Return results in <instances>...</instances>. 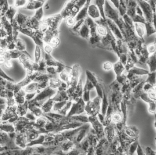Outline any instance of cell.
I'll return each instance as SVG.
<instances>
[{
  "label": "cell",
  "instance_id": "46",
  "mask_svg": "<svg viewBox=\"0 0 156 155\" xmlns=\"http://www.w3.org/2000/svg\"><path fill=\"white\" fill-rule=\"evenodd\" d=\"M37 93V92H35L33 93H26L25 97L27 101L30 102L33 100Z\"/></svg>",
  "mask_w": 156,
  "mask_h": 155
},
{
  "label": "cell",
  "instance_id": "23",
  "mask_svg": "<svg viewBox=\"0 0 156 155\" xmlns=\"http://www.w3.org/2000/svg\"><path fill=\"white\" fill-rule=\"evenodd\" d=\"M147 64L149 66L150 72H156V55L155 54H153L149 57Z\"/></svg>",
  "mask_w": 156,
  "mask_h": 155
},
{
  "label": "cell",
  "instance_id": "1",
  "mask_svg": "<svg viewBox=\"0 0 156 155\" xmlns=\"http://www.w3.org/2000/svg\"><path fill=\"white\" fill-rule=\"evenodd\" d=\"M57 90L51 89L49 86L42 90L38 92L33 102L38 106L41 107L48 99H51L57 92Z\"/></svg>",
  "mask_w": 156,
  "mask_h": 155
},
{
  "label": "cell",
  "instance_id": "18",
  "mask_svg": "<svg viewBox=\"0 0 156 155\" xmlns=\"http://www.w3.org/2000/svg\"><path fill=\"white\" fill-rule=\"evenodd\" d=\"M78 33L82 37L85 39H89L90 37V30L87 24L84 22L78 31Z\"/></svg>",
  "mask_w": 156,
  "mask_h": 155
},
{
  "label": "cell",
  "instance_id": "44",
  "mask_svg": "<svg viewBox=\"0 0 156 155\" xmlns=\"http://www.w3.org/2000/svg\"><path fill=\"white\" fill-rule=\"evenodd\" d=\"M66 24L69 26L73 27L75 25L76 23V21L75 18L72 16H69L66 18Z\"/></svg>",
  "mask_w": 156,
  "mask_h": 155
},
{
  "label": "cell",
  "instance_id": "45",
  "mask_svg": "<svg viewBox=\"0 0 156 155\" xmlns=\"http://www.w3.org/2000/svg\"><path fill=\"white\" fill-rule=\"evenodd\" d=\"M113 65L110 62H105L103 65V69L106 71L111 70L113 69Z\"/></svg>",
  "mask_w": 156,
  "mask_h": 155
},
{
  "label": "cell",
  "instance_id": "50",
  "mask_svg": "<svg viewBox=\"0 0 156 155\" xmlns=\"http://www.w3.org/2000/svg\"><path fill=\"white\" fill-rule=\"evenodd\" d=\"M8 36L6 31L3 28L1 27V38H5L7 37Z\"/></svg>",
  "mask_w": 156,
  "mask_h": 155
},
{
  "label": "cell",
  "instance_id": "49",
  "mask_svg": "<svg viewBox=\"0 0 156 155\" xmlns=\"http://www.w3.org/2000/svg\"><path fill=\"white\" fill-rule=\"evenodd\" d=\"M3 64L5 65V66L7 68H11L12 67V63H11V62H10V60H6L4 59V62Z\"/></svg>",
  "mask_w": 156,
  "mask_h": 155
},
{
  "label": "cell",
  "instance_id": "21",
  "mask_svg": "<svg viewBox=\"0 0 156 155\" xmlns=\"http://www.w3.org/2000/svg\"><path fill=\"white\" fill-rule=\"evenodd\" d=\"M16 49H15L21 52H24L25 55H27L30 58H31L30 55L26 51V44L22 40L18 38L15 42Z\"/></svg>",
  "mask_w": 156,
  "mask_h": 155
},
{
  "label": "cell",
  "instance_id": "25",
  "mask_svg": "<svg viewBox=\"0 0 156 155\" xmlns=\"http://www.w3.org/2000/svg\"><path fill=\"white\" fill-rule=\"evenodd\" d=\"M96 32L98 35L101 37L106 36L108 32V27L106 23L105 26L97 25L96 26Z\"/></svg>",
  "mask_w": 156,
  "mask_h": 155
},
{
  "label": "cell",
  "instance_id": "17",
  "mask_svg": "<svg viewBox=\"0 0 156 155\" xmlns=\"http://www.w3.org/2000/svg\"><path fill=\"white\" fill-rule=\"evenodd\" d=\"M134 26L135 31L136 32L138 37L143 39L146 31L145 25L140 23H134Z\"/></svg>",
  "mask_w": 156,
  "mask_h": 155
},
{
  "label": "cell",
  "instance_id": "28",
  "mask_svg": "<svg viewBox=\"0 0 156 155\" xmlns=\"http://www.w3.org/2000/svg\"><path fill=\"white\" fill-rule=\"evenodd\" d=\"M68 101L55 102L52 112L59 113L64 107Z\"/></svg>",
  "mask_w": 156,
  "mask_h": 155
},
{
  "label": "cell",
  "instance_id": "15",
  "mask_svg": "<svg viewBox=\"0 0 156 155\" xmlns=\"http://www.w3.org/2000/svg\"><path fill=\"white\" fill-rule=\"evenodd\" d=\"M26 93H33L40 91L39 83L35 82H32L25 87L23 88Z\"/></svg>",
  "mask_w": 156,
  "mask_h": 155
},
{
  "label": "cell",
  "instance_id": "9",
  "mask_svg": "<svg viewBox=\"0 0 156 155\" xmlns=\"http://www.w3.org/2000/svg\"><path fill=\"white\" fill-rule=\"evenodd\" d=\"M29 18L30 16L24 15L22 13L18 12L16 15L14 19L19 26L20 28H27V24Z\"/></svg>",
  "mask_w": 156,
  "mask_h": 155
},
{
  "label": "cell",
  "instance_id": "5",
  "mask_svg": "<svg viewBox=\"0 0 156 155\" xmlns=\"http://www.w3.org/2000/svg\"><path fill=\"white\" fill-rule=\"evenodd\" d=\"M15 143L17 147L22 149H25L28 147V141L26 133L18 132L15 139Z\"/></svg>",
  "mask_w": 156,
  "mask_h": 155
},
{
  "label": "cell",
  "instance_id": "35",
  "mask_svg": "<svg viewBox=\"0 0 156 155\" xmlns=\"http://www.w3.org/2000/svg\"><path fill=\"white\" fill-rule=\"evenodd\" d=\"M44 16L43 7L37 9L34 17L40 21H42Z\"/></svg>",
  "mask_w": 156,
  "mask_h": 155
},
{
  "label": "cell",
  "instance_id": "10",
  "mask_svg": "<svg viewBox=\"0 0 156 155\" xmlns=\"http://www.w3.org/2000/svg\"><path fill=\"white\" fill-rule=\"evenodd\" d=\"M88 15L92 19H100L101 15L98 7L95 4H90L88 10Z\"/></svg>",
  "mask_w": 156,
  "mask_h": 155
},
{
  "label": "cell",
  "instance_id": "53",
  "mask_svg": "<svg viewBox=\"0 0 156 155\" xmlns=\"http://www.w3.org/2000/svg\"><path fill=\"white\" fill-rule=\"evenodd\" d=\"M44 7L45 9H48L49 8V4H48V3H45L44 5Z\"/></svg>",
  "mask_w": 156,
  "mask_h": 155
},
{
  "label": "cell",
  "instance_id": "4",
  "mask_svg": "<svg viewBox=\"0 0 156 155\" xmlns=\"http://www.w3.org/2000/svg\"><path fill=\"white\" fill-rule=\"evenodd\" d=\"M63 19L60 14L59 13L46 18V19L42 21V23L44 25L48 28H50L57 30Z\"/></svg>",
  "mask_w": 156,
  "mask_h": 155
},
{
  "label": "cell",
  "instance_id": "12",
  "mask_svg": "<svg viewBox=\"0 0 156 155\" xmlns=\"http://www.w3.org/2000/svg\"><path fill=\"white\" fill-rule=\"evenodd\" d=\"M1 132H5L8 134L16 132L14 124L8 122H1Z\"/></svg>",
  "mask_w": 156,
  "mask_h": 155
},
{
  "label": "cell",
  "instance_id": "19",
  "mask_svg": "<svg viewBox=\"0 0 156 155\" xmlns=\"http://www.w3.org/2000/svg\"><path fill=\"white\" fill-rule=\"evenodd\" d=\"M75 145V143L73 141L67 139L61 143V149L64 153H66V152L69 153L73 149Z\"/></svg>",
  "mask_w": 156,
  "mask_h": 155
},
{
  "label": "cell",
  "instance_id": "33",
  "mask_svg": "<svg viewBox=\"0 0 156 155\" xmlns=\"http://www.w3.org/2000/svg\"><path fill=\"white\" fill-rule=\"evenodd\" d=\"M144 25L145 26L146 30L147 36H149L156 32L155 28L152 23L146 22Z\"/></svg>",
  "mask_w": 156,
  "mask_h": 155
},
{
  "label": "cell",
  "instance_id": "30",
  "mask_svg": "<svg viewBox=\"0 0 156 155\" xmlns=\"http://www.w3.org/2000/svg\"><path fill=\"white\" fill-rule=\"evenodd\" d=\"M129 73L132 75H143L149 74L148 71L134 67L129 71Z\"/></svg>",
  "mask_w": 156,
  "mask_h": 155
},
{
  "label": "cell",
  "instance_id": "22",
  "mask_svg": "<svg viewBox=\"0 0 156 155\" xmlns=\"http://www.w3.org/2000/svg\"><path fill=\"white\" fill-rule=\"evenodd\" d=\"M45 134L46 133L41 134L37 138L28 143V146L34 147L35 146L44 145V143Z\"/></svg>",
  "mask_w": 156,
  "mask_h": 155
},
{
  "label": "cell",
  "instance_id": "7",
  "mask_svg": "<svg viewBox=\"0 0 156 155\" xmlns=\"http://www.w3.org/2000/svg\"><path fill=\"white\" fill-rule=\"evenodd\" d=\"M76 2V1H69L65 4L63 9L60 13L61 16L63 19L70 16L72 8Z\"/></svg>",
  "mask_w": 156,
  "mask_h": 155
},
{
  "label": "cell",
  "instance_id": "34",
  "mask_svg": "<svg viewBox=\"0 0 156 155\" xmlns=\"http://www.w3.org/2000/svg\"><path fill=\"white\" fill-rule=\"evenodd\" d=\"M42 55V51L41 49L39 46L36 45L34 52L35 62L39 63L40 61L41 60Z\"/></svg>",
  "mask_w": 156,
  "mask_h": 155
},
{
  "label": "cell",
  "instance_id": "37",
  "mask_svg": "<svg viewBox=\"0 0 156 155\" xmlns=\"http://www.w3.org/2000/svg\"><path fill=\"white\" fill-rule=\"evenodd\" d=\"M66 67H68L67 66L63 63V62H61L60 61H58L57 64L56 69V72L57 73L60 74L63 71L66 69Z\"/></svg>",
  "mask_w": 156,
  "mask_h": 155
},
{
  "label": "cell",
  "instance_id": "8",
  "mask_svg": "<svg viewBox=\"0 0 156 155\" xmlns=\"http://www.w3.org/2000/svg\"><path fill=\"white\" fill-rule=\"evenodd\" d=\"M90 1H86L84 6L80 10L79 13L75 17V19L76 22L82 20H85L88 16V10L89 5L90 4Z\"/></svg>",
  "mask_w": 156,
  "mask_h": 155
},
{
  "label": "cell",
  "instance_id": "36",
  "mask_svg": "<svg viewBox=\"0 0 156 155\" xmlns=\"http://www.w3.org/2000/svg\"><path fill=\"white\" fill-rule=\"evenodd\" d=\"M148 74L149 76L147 82L151 85H154L156 83V72H151Z\"/></svg>",
  "mask_w": 156,
  "mask_h": 155
},
{
  "label": "cell",
  "instance_id": "52",
  "mask_svg": "<svg viewBox=\"0 0 156 155\" xmlns=\"http://www.w3.org/2000/svg\"><path fill=\"white\" fill-rule=\"evenodd\" d=\"M137 153L138 155H145L142 149L140 146H139L137 148Z\"/></svg>",
  "mask_w": 156,
  "mask_h": 155
},
{
  "label": "cell",
  "instance_id": "39",
  "mask_svg": "<svg viewBox=\"0 0 156 155\" xmlns=\"http://www.w3.org/2000/svg\"><path fill=\"white\" fill-rule=\"evenodd\" d=\"M147 49L149 54L152 55L155 53L156 51V43H152L147 45Z\"/></svg>",
  "mask_w": 156,
  "mask_h": 155
},
{
  "label": "cell",
  "instance_id": "32",
  "mask_svg": "<svg viewBox=\"0 0 156 155\" xmlns=\"http://www.w3.org/2000/svg\"><path fill=\"white\" fill-rule=\"evenodd\" d=\"M1 17L5 16V13L8 11L9 8L8 1H1Z\"/></svg>",
  "mask_w": 156,
  "mask_h": 155
},
{
  "label": "cell",
  "instance_id": "16",
  "mask_svg": "<svg viewBox=\"0 0 156 155\" xmlns=\"http://www.w3.org/2000/svg\"><path fill=\"white\" fill-rule=\"evenodd\" d=\"M55 102L52 98L48 99L42 105L41 108L43 111L44 114H46L52 111Z\"/></svg>",
  "mask_w": 156,
  "mask_h": 155
},
{
  "label": "cell",
  "instance_id": "2",
  "mask_svg": "<svg viewBox=\"0 0 156 155\" xmlns=\"http://www.w3.org/2000/svg\"><path fill=\"white\" fill-rule=\"evenodd\" d=\"M137 4L143 11V16L146 22L150 23H153L154 12L148 2L145 1H137Z\"/></svg>",
  "mask_w": 156,
  "mask_h": 155
},
{
  "label": "cell",
  "instance_id": "29",
  "mask_svg": "<svg viewBox=\"0 0 156 155\" xmlns=\"http://www.w3.org/2000/svg\"><path fill=\"white\" fill-rule=\"evenodd\" d=\"M59 79L63 82L67 84L68 86L70 82V72H67L66 69L59 74Z\"/></svg>",
  "mask_w": 156,
  "mask_h": 155
},
{
  "label": "cell",
  "instance_id": "41",
  "mask_svg": "<svg viewBox=\"0 0 156 155\" xmlns=\"http://www.w3.org/2000/svg\"><path fill=\"white\" fill-rule=\"evenodd\" d=\"M0 73H1V78H2V79H5V80L8 81V82H13V83L15 82V81H14L13 79L10 77L9 76L6 75V74L2 70V68H1Z\"/></svg>",
  "mask_w": 156,
  "mask_h": 155
},
{
  "label": "cell",
  "instance_id": "47",
  "mask_svg": "<svg viewBox=\"0 0 156 155\" xmlns=\"http://www.w3.org/2000/svg\"><path fill=\"white\" fill-rule=\"evenodd\" d=\"M8 44L6 38H1V49L6 50Z\"/></svg>",
  "mask_w": 156,
  "mask_h": 155
},
{
  "label": "cell",
  "instance_id": "43",
  "mask_svg": "<svg viewBox=\"0 0 156 155\" xmlns=\"http://www.w3.org/2000/svg\"><path fill=\"white\" fill-rule=\"evenodd\" d=\"M25 117L27 118L28 120L32 122H35L37 118L35 117V115L33 114V113L29 110H28L27 113L26 114Z\"/></svg>",
  "mask_w": 156,
  "mask_h": 155
},
{
  "label": "cell",
  "instance_id": "51",
  "mask_svg": "<svg viewBox=\"0 0 156 155\" xmlns=\"http://www.w3.org/2000/svg\"><path fill=\"white\" fill-rule=\"evenodd\" d=\"M110 2L112 3L113 5L115 7V8L117 9H119L120 5V1H111Z\"/></svg>",
  "mask_w": 156,
  "mask_h": 155
},
{
  "label": "cell",
  "instance_id": "11",
  "mask_svg": "<svg viewBox=\"0 0 156 155\" xmlns=\"http://www.w3.org/2000/svg\"><path fill=\"white\" fill-rule=\"evenodd\" d=\"M46 2L45 1H29L24 9L29 10H37L43 7Z\"/></svg>",
  "mask_w": 156,
  "mask_h": 155
},
{
  "label": "cell",
  "instance_id": "6",
  "mask_svg": "<svg viewBox=\"0 0 156 155\" xmlns=\"http://www.w3.org/2000/svg\"><path fill=\"white\" fill-rule=\"evenodd\" d=\"M106 23L109 29L111 32H112L115 35L116 37L120 40H123L122 34L120 28L117 26L116 24L111 20L108 19H106Z\"/></svg>",
  "mask_w": 156,
  "mask_h": 155
},
{
  "label": "cell",
  "instance_id": "20",
  "mask_svg": "<svg viewBox=\"0 0 156 155\" xmlns=\"http://www.w3.org/2000/svg\"><path fill=\"white\" fill-rule=\"evenodd\" d=\"M17 13V9L14 6H9V9L5 13V16L8 20L12 24Z\"/></svg>",
  "mask_w": 156,
  "mask_h": 155
},
{
  "label": "cell",
  "instance_id": "48",
  "mask_svg": "<svg viewBox=\"0 0 156 155\" xmlns=\"http://www.w3.org/2000/svg\"><path fill=\"white\" fill-rule=\"evenodd\" d=\"M44 51L45 53L51 54L52 51V48L49 44H45L44 47Z\"/></svg>",
  "mask_w": 156,
  "mask_h": 155
},
{
  "label": "cell",
  "instance_id": "38",
  "mask_svg": "<svg viewBox=\"0 0 156 155\" xmlns=\"http://www.w3.org/2000/svg\"><path fill=\"white\" fill-rule=\"evenodd\" d=\"M28 2V1H25V0H22V1L17 0V1H14L13 6L16 8L25 7Z\"/></svg>",
  "mask_w": 156,
  "mask_h": 155
},
{
  "label": "cell",
  "instance_id": "13",
  "mask_svg": "<svg viewBox=\"0 0 156 155\" xmlns=\"http://www.w3.org/2000/svg\"><path fill=\"white\" fill-rule=\"evenodd\" d=\"M127 2V15L133 19L136 14V8L137 5V1H129Z\"/></svg>",
  "mask_w": 156,
  "mask_h": 155
},
{
  "label": "cell",
  "instance_id": "3",
  "mask_svg": "<svg viewBox=\"0 0 156 155\" xmlns=\"http://www.w3.org/2000/svg\"><path fill=\"white\" fill-rule=\"evenodd\" d=\"M85 109L84 101L81 98L76 101L72 102L71 107L66 117L70 118L72 116L80 115L84 111Z\"/></svg>",
  "mask_w": 156,
  "mask_h": 155
},
{
  "label": "cell",
  "instance_id": "31",
  "mask_svg": "<svg viewBox=\"0 0 156 155\" xmlns=\"http://www.w3.org/2000/svg\"><path fill=\"white\" fill-rule=\"evenodd\" d=\"M118 9L121 16L123 17L125 15L127 12V1H120V5Z\"/></svg>",
  "mask_w": 156,
  "mask_h": 155
},
{
  "label": "cell",
  "instance_id": "14",
  "mask_svg": "<svg viewBox=\"0 0 156 155\" xmlns=\"http://www.w3.org/2000/svg\"><path fill=\"white\" fill-rule=\"evenodd\" d=\"M1 25L6 31L8 36H12V28L10 23L8 20L5 16L1 17Z\"/></svg>",
  "mask_w": 156,
  "mask_h": 155
},
{
  "label": "cell",
  "instance_id": "40",
  "mask_svg": "<svg viewBox=\"0 0 156 155\" xmlns=\"http://www.w3.org/2000/svg\"><path fill=\"white\" fill-rule=\"evenodd\" d=\"M60 43L59 38L58 37H55L52 38L49 44L53 48H56L59 45Z\"/></svg>",
  "mask_w": 156,
  "mask_h": 155
},
{
  "label": "cell",
  "instance_id": "26",
  "mask_svg": "<svg viewBox=\"0 0 156 155\" xmlns=\"http://www.w3.org/2000/svg\"><path fill=\"white\" fill-rule=\"evenodd\" d=\"M113 68L115 72L117 75V77L121 76L122 74V72H125L126 69L124 65L120 62H118L117 63L113 65Z\"/></svg>",
  "mask_w": 156,
  "mask_h": 155
},
{
  "label": "cell",
  "instance_id": "27",
  "mask_svg": "<svg viewBox=\"0 0 156 155\" xmlns=\"http://www.w3.org/2000/svg\"><path fill=\"white\" fill-rule=\"evenodd\" d=\"M95 4L97 6L100 11L101 16L102 19L106 20V18L105 15L104 11V6L105 1H94Z\"/></svg>",
  "mask_w": 156,
  "mask_h": 155
},
{
  "label": "cell",
  "instance_id": "42",
  "mask_svg": "<svg viewBox=\"0 0 156 155\" xmlns=\"http://www.w3.org/2000/svg\"><path fill=\"white\" fill-rule=\"evenodd\" d=\"M47 73L55 76L57 73L56 68L53 66H47L46 68Z\"/></svg>",
  "mask_w": 156,
  "mask_h": 155
},
{
  "label": "cell",
  "instance_id": "24",
  "mask_svg": "<svg viewBox=\"0 0 156 155\" xmlns=\"http://www.w3.org/2000/svg\"><path fill=\"white\" fill-rule=\"evenodd\" d=\"M62 81L59 78H57L56 77L51 78L49 79V86L51 89L58 90L60 86Z\"/></svg>",
  "mask_w": 156,
  "mask_h": 155
},
{
  "label": "cell",
  "instance_id": "54",
  "mask_svg": "<svg viewBox=\"0 0 156 155\" xmlns=\"http://www.w3.org/2000/svg\"><path fill=\"white\" fill-rule=\"evenodd\" d=\"M155 5H156V12H155V13H156V1H155Z\"/></svg>",
  "mask_w": 156,
  "mask_h": 155
}]
</instances>
